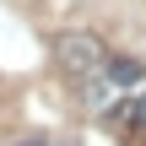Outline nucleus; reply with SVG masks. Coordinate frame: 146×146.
Listing matches in <instances>:
<instances>
[{
	"instance_id": "obj_1",
	"label": "nucleus",
	"mask_w": 146,
	"mask_h": 146,
	"mask_svg": "<svg viewBox=\"0 0 146 146\" xmlns=\"http://www.w3.org/2000/svg\"><path fill=\"white\" fill-rule=\"evenodd\" d=\"M54 60H60L70 76H92V70L108 65V60H103V43H98L92 33H65V38L54 43Z\"/></svg>"
},
{
	"instance_id": "obj_4",
	"label": "nucleus",
	"mask_w": 146,
	"mask_h": 146,
	"mask_svg": "<svg viewBox=\"0 0 146 146\" xmlns=\"http://www.w3.org/2000/svg\"><path fill=\"white\" fill-rule=\"evenodd\" d=\"M16 146H43V141H16Z\"/></svg>"
},
{
	"instance_id": "obj_3",
	"label": "nucleus",
	"mask_w": 146,
	"mask_h": 146,
	"mask_svg": "<svg viewBox=\"0 0 146 146\" xmlns=\"http://www.w3.org/2000/svg\"><path fill=\"white\" fill-rule=\"evenodd\" d=\"M135 125H146V98H135Z\"/></svg>"
},
{
	"instance_id": "obj_2",
	"label": "nucleus",
	"mask_w": 146,
	"mask_h": 146,
	"mask_svg": "<svg viewBox=\"0 0 146 146\" xmlns=\"http://www.w3.org/2000/svg\"><path fill=\"white\" fill-rule=\"evenodd\" d=\"M103 70H108L119 87H135V81H141V65H135V60H108Z\"/></svg>"
}]
</instances>
